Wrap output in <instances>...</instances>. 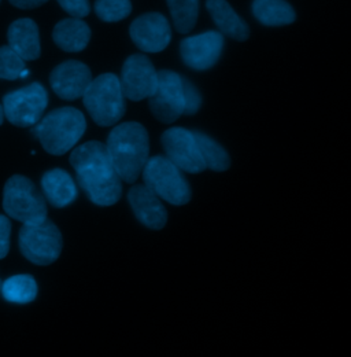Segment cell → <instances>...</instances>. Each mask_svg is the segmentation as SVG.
<instances>
[{
	"instance_id": "obj_19",
	"label": "cell",
	"mask_w": 351,
	"mask_h": 357,
	"mask_svg": "<svg viewBox=\"0 0 351 357\" xmlns=\"http://www.w3.org/2000/svg\"><path fill=\"white\" fill-rule=\"evenodd\" d=\"M52 39L55 45L66 52H80L87 48L91 29L80 18H66L55 25Z\"/></svg>"
},
{
	"instance_id": "obj_13",
	"label": "cell",
	"mask_w": 351,
	"mask_h": 357,
	"mask_svg": "<svg viewBox=\"0 0 351 357\" xmlns=\"http://www.w3.org/2000/svg\"><path fill=\"white\" fill-rule=\"evenodd\" d=\"M222 48V33L210 31L184 39L180 45V54L188 68L195 70H208L217 63Z\"/></svg>"
},
{
	"instance_id": "obj_10",
	"label": "cell",
	"mask_w": 351,
	"mask_h": 357,
	"mask_svg": "<svg viewBox=\"0 0 351 357\" xmlns=\"http://www.w3.org/2000/svg\"><path fill=\"white\" fill-rule=\"evenodd\" d=\"M121 89L125 98L139 102L151 98L158 86V72L143 54L131 55L121 70Z\"/></svg>"
},
{
	"instance_id": "obj_27",
	"label": "cell",
	"mask_w": 351,
	"mask_h": 357,
	"mask_svg": "<svg viewBox=\"0 0 351 357\" xmlns=\"http://www.w3.org/2000/svg\"><path fill=\"white\" fill-rule=\"evenodd\" d=\"M58 3L72 18L81 20L91 13L89 0H58Z\"/></svg>"
},
{
	"instance_id": "obj_25",
	"label": "cell",
	"mask_w": 351,
	"mask_h": 357,
	"mask_svg": "<svg viewBox=\"0 0 351 357\" xmlns=\"http://www.w3.org/2000/svg\"><path fill=\"white\" fill-rule=\"evenodd\" d=\"M26 69L25 61L8 45L0 47V79L17 80Z\"/></svg>"
},
{
	"instance_id": "obj_3",
	"label": "cell",
	"mask_w": 351,
	"mask_h": 357,
	"mask_svg": "<svg viewBox=\"0 0 351 357\" xmlns=\"http://www.w3.org/2000/svg\"><path fill=\"white\" fill-rule=\"evenodd\" d=\"M87 130L84 114L75 107L55 109L42 119L35 134L44 150L52 155H63L70 151Z\"/></svg>"
},
{
	"instance_id": "obj_12",
	"label": "cell",
	"mask_w": 351,
	"mask_h": 357,
	"mask_svg": "<svg viewBox=\"0 0 351 357\" xmlns=\"http://www.w3.org/2000/svg\"><path fill=\"white\" fill-rule=\"evenodd\" d=\"M132 40L143 52H161L172 40V29L165 15L147 13L137 17L130 28Z\"/></svg>"
},
{
	"instance_id": "obj_16",
	"label": "cell",
	"mask_w": 351,
	"mask_h": 357,
	"mask_svg": "<svg viewBox=\"0 0 351 357\" xmlns=\"http://www.w3.org/2000/svg\"><path fill=\"white\" fill-rule=\"evenodd\" d=\"M8 47L14 50L25 62L40 56V33L38 24L31 18L14 21L7 31Z\"/></svg>"
},
{
	"instance_id": "obj_30",
	"label": "cell",
	"mask_w": 351,
	"mask_h": 357,
	"mask_svg": "<svg viewBox=\"0 0 351 357\" xmlns=\"http://www.w3.org/2000/svg\"><path fill=\"white\" fill-rule=\"evenodd\" d=\"M3 121H4V112H3V106L0 105V126L3 124Z\"/></svg>"
},
{
	"instance_id": "obj_11",
	"label": "cell",
	"mask_w": 351,
	"mask_h": 357,
	"mask_svg": "<svg viewBox=\"0 0 351 357\" xmlns=\"http://www.w3.org/2000/svg\"><path fill=\"white\" fill-rule=\"evenodd\" d=\"M162 146L165 149L166 158L173 162L180 171L201 174L206 169L194 132L180 127L171 128L162 135Z\"/></svg>"
},
{
	"instance_id": "obj_22",
	"label": "cell",
	"mask_w": 351,
	"mask_h": 357,
	"mask_svg": "<svg viewBox=\"0 0 351 357\" xmlns=\"http://www.w3.org/2000/svg\"><path fill=\"white\" fill-rule=\"evenodd\" d=\"M199 153L206 165V169L216 172H224L231 167V158L222 146L203 132H194Z\"/></svg>"
},
{
	"instance_id": "obj_23",
	"label": "cell",
	"mask_w": 351,
	"mask_h": 357,
	"mask_svg": "<svg viewBox=\"0 0 351 357\" xmlns=\"http://www.w3.org/2000/svg\"><path fill=\"white\" fill-rule=\"evenodd\" d=\"M166 3L177 32H191L199 15V0H166Z\"/></svg>"
},
{
	"instance_id": "obj_2",
	"label": "cell",
	"mask_w": 351,
	"mask_h": 357,
	"mask_svg": "<svg viewBox=\"0 0 351 357\" xmlns=\"http://www.w3.org/2000/svg\"><path fill=\"white\" fill-rule=\"evenodd\" d=\"M106 149L121 180L132 184L140 178L150 154L148 134L141 124L117 126L107 137Z\"/></svg>"
},
{
	"instance_id": "obj_4",
	"label": "cell",
	"mask_w": 351,
	"mask_h": 357,
	"mask_svg": "<svg viewBox=\"0 0 351 357\" xmlns=\"http://www.w3.org/2000/svg\"><path fill=\"white\" fill-rule=\"evenodd\" d=\"M83 100L91 119L100 127L116 126L125 114V96L120 79L113 73L92 79Z\"/></svg>"
},
{
	"instance_id": "obj_14",
	"label": "cell",
	"mask_w": 351,
	"mask_h": 357,
	"mask_svg": "<svg viewBox=\"0 0 351 357\" xmlns=\"http://www.w3.org/2000/svg\"><path fill=\"white\" fill-rule=\"evenodd\" d=\"M92 82L91 70L80 61H65L58 65L49 75L52 91L65 100L83 98Z\"/></svg>"
},
{
	"instance_id": "obj_7",
	"label": "cell",
	"mask_w": 351,
	"mask_h": 357,
	"mask_svg": "<svg viewBox=\"0 0 351 357\" xmlns=\"http://www.w3.org/2000/svg\"><path fill=\"white\" fill-rule=\"evenodd\" d=\"M18 242L24 257L36 266L55 263L62 252L61 231L48 219L38 223L24 224Z\"/></svg>"
},
{
	"instance_id": "obj_26",
	"label": "cell",
	"mask_w": 351,
	"mask_h": 357,
	"mask_svg": "<svg viewBox=\"0 0 351 357\" xmlns=\"http://www.w3.org/2000/svg\"><path fill=\"white\" fill-rule=\"evenodd\" d=\"M182 93H184V114L192 116L198 113L202 106V96L196 87L187 79H182Z\"/></svg>"
},
{
	"instance_id": "obj_20",
	"label": "cell",
	"mask_w": 351,
	"mask_h": 357,
	"mask_svg": "<svg viewBox=\"0 0 351 357\" xmlns=\"http://www.w3.org/2000/svg\"><path fill=\"white\" fill-rule=\"evenodd\" d=\"M254 17L266 26H284L295 21L292 6L286 0H254Z\"/></svg>"
},
{
	"instance_id": "obj_17",
	"label": "cell",
	"mask_w": 351,
	"mask_h": 357,
	"mask_svg": "<svg viewBox=\"0 0 351 357\" xmlns=\"http://www.w3.org/2000/svg\"><path fill=\"white\" fill-rule=\"evenodd\" d=\"M44 198L55 208H65L77 198V185L63 169H51L42 178Z\"/></svg>"
},
{
	"instance_id": "obj_31",
	"label": "cell",
	"mask_w": 351,
	"mask_h": 357,
	"mask_svg": "<svg viewBox=\"0 0 351 357\" xmlns=\"http://www.w3.org/2000/svg\"><path fill=\"white\" fill-rule=\"evenodd\" d=\"M1 283H3V282H1V279H0V290H1Z\"/></svg>"
},
{
	"instance_id": "obj_24",
	"label": "cell",
	"mask_w": 351,
	"mask_h": 357,
	"mask_svg": "<svg viewBox=\"0 0 351 357\" xmlns=\"http://www.w3.org/2000/svg\"><path fill=\"white\" fill-rule=\"evenodd\" d=\"M95 13L103 22H118L132 13L131 0H96Z\"/></svg>"
},
{
	"instance_id": "obj_21",
	"label": "cell",
	"mask_w": 351,
	"mask_h": 357,
	"mask_svg": "<svg viewBox=\"0 0 351 357\" xmlns=\"http://www.w3.org/2000/svg\"><path fill=\"white\" fill-rule=\"evenodd\" d=\"M3 298L13 304H29L38 297V283L31 275H15L1 283Z\"/></svg>"
},
{
	"instance_id": "obj_18",
	"label": "cell",
	"mask_w": 351,
	"mask_h": 357,
	"mask_svg": "<svg viewBox=\"0 0 351 357\" xmlns=\"http://www.w3.org/2000/svg\"><path fill=\"white\" fill-rule=\"evenodd\" d=\"M206 7L214 24L224 35L237 42H244L249 39V25L235 13L226 0H206Z\"/></svg>"
},
{
	"instance_id": "obj_5",
	"label": "cell",
	"mask_w": 351,
	"mask_h": 357,
	"mask_svg": "<svg viewBox=\"0 0 351 357\" xmlns=\"http://www.w3.org/2000/svg\"><path fill=\"white\" fill-rule=\"evenodd\" d=\"M4 212L24 224L38 223L47 219V202L32 180L14 175L3 190Z\"/></svg>"
},
{
	"instance_id": "obj_28",
	"label": "cell",
	"mask_w": 351,
	"mask_h": 357,
	"mask_svg": "<svg viewBox=\"0 0 351 357\" xmlns=\"http://www.w3.org/2000/svg\"><path fill=\"white\" fill-rule=\"evenodd\" d=\"M10 234H11V223L10 220L0 215V260L8 255L10 250Z\"/></svg>"
},
{
	"instance_id": "obj_29",
	"label": "cell",
	"mask_w": 351,
	"mask_h": 357,
	"mask_svg": "<svg viewBox=\"0 0 351 357\" xmlns=\"http://www.w3.org/2000/svg\"><path fill=\"white\" fill-rule=\"evenodd\" d=\"M13 6L18 7V8H24V10H29V8H36L43 6L44 3H47L48 0H8Z\"/></svg>"
},
{
	"instance_id": "obj_6",
	"label": "cell",
	"mask_w": 351,
	"mask_h": 357,
	"mask_svg": "<svg viewBox=\"0 0 351 357\" xmlns=\"http://www.w3.org/2000/svg\"><path fill=\"white\" fill-rule=\"evenodd\" d=\"M144 185L148 187L159 199L176 206L189 202L191 188L181 171L166 157L148 158L143 172Z\"/></svg>"
},
{
	"instance_id": "obj_8",
	"label": "cell",
	"mask_w": 351,
	"mask_h": 357,
	"mask_svg": "<svg viewBox=\"0 0 351 357\" xmlns=\"http://www.w3.org/2000/svg\"><path fill=\"white\" fill-rule=\"evenodd\" d=\"M3 112L13 126L28 128L43 119L48 106V93L40 83L11 91L3 96Z\"/></svg>"
},
{
	"instance_id": "obj_15",
	"label": "cell",
	"mask_w": 351,
	"mask_h": 357,
	"mask_svg": "<svg viewBox=\"0 0 351 357\" xmlns=\"http://www.w3.org/2000/svg\"><path fill=\"white\" fill-rule=\"evenodd\" d=\"M128 199L137 220L151 229H162L168 222V212L161 199L144 184L133 185Z\"/></svg>"
},
{
	"instance_id": "obj_1",
	"label": "cell",
	"mask_w": 351,
	"mask_h": 357,
	"mask_svg": "<svg viewBox=\"0 0 351 357\" xmlns=\"http://www.w3.org/2000/svg\"><path fill=\"white\" fill-rule=\"evenodd\" d=\"M79 184L98 206L117 204L123 194L121 178L107 153L106 144L92 140L76 147L70 154Z\"/></svg>"
},
{
	"instance_id": "obj_9",
	"label": "cell",
	"mask_w": 351,
	"mask_h": 357,
	"mask_svg": "<svg viewBox=\"0 0 351 357\" xmlns=\"http://www.w3.org/2000/svg\"><path fill=\"white\" fill-rule=\"evenodd\" d=\"M150 99L153 114L164 124H172L184 114L182 77L172 70L158 72V86Z\"/></svg>"
}]
</instances>
